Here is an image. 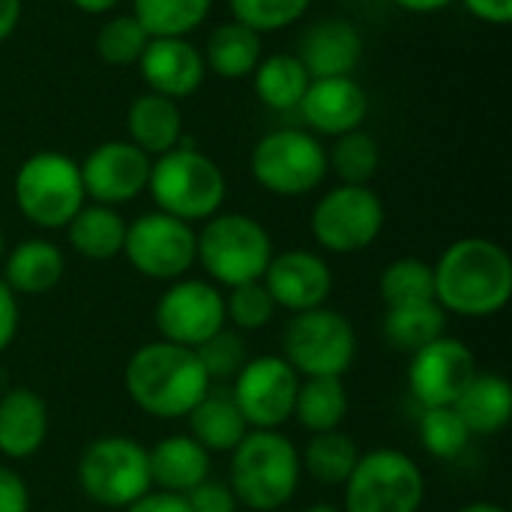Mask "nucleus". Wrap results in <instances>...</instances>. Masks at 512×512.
Listing matches in <instances>:
<instances>
[{"mask_svg": "<svg viewBox=\"0 0 512 512\" xmlns=\"http://www.w3.org/2000/svg\"><path fill=\"white\" fill-rule=\"evenodd\" d=\"M435 303L447 315L492 318L512 297L510 252L489 237H462L432 264Z\"/></svg>", "mask_w": 512, "mask_h": 512, "instance_id": "f257e3e1", "label": "nucleus"}, {"mask_svg": "<svg viewBox=\"0 0 512 512\" xmlns=\"http://www.w3.org/2000/svg\"><path fill=\"white\" fill-rule=\"evenodd\" d=\"M126 396L138 411L156 420H186V414L213 387L192 348L156 339L141 345L123 369Z\"/></svg>", "mask_w": 512, "mask_h": 512, "instance_id": "f03ea898", "label": "nucleus"}, {"mask_svg": "<svg viewBox=\"0 0 512 512\" xmlns=\"http://www.w3.org/2000/svg\"><path fill=\"white\" fill-rule=\"evenodd\" d=\"M228 486L240 507L279 512L300 489V450L279 429H252L231 453Z\"/></svg>", "mask_w": 512, "mask_h": 512, "instance_id": "7ed1b4c3", "label": "nucleus"}, {"mask_svg": "<svg viewBox=\"0 0 512 512\" xmlns=\"http://www.w3.org/2000/svg\"><path fill=\"white\" fill-rule=\"evenodd\" d=\"M147 192L156 210L195 225L222 213L228 183L222 168L207 153L183 141L180 147L153 159Z\"/></svg>", "mask_w": 512, "mask_h": 512, "instance_id": "20e7f679", "label": "nucleus"}, {"mask_svg": "<svg viewBox=\"0 0 512 512\" xmlns=\"http://www.w3.org/2000/svg\"><path fill=\"white\" fill-rule=\"evenodd\" d=\"M273 258L267 228L246 213H216L195 231V264L216 288L261 282Z\"/></svg>", "mask_w": 512, "mask_h": 512, "instance_id": "39448f33", "label": "nucleus"}, {"mask_svg": "<svg viewBox=\"0 0 512 512\" xmlns=\"http://www.w3.org/2000/svg\"><path fill=\"white\" fill-rule=\"evenodd\" d=\"M12 195L18 213L42 231L66 228L87 204L78 162L57 150H39L27 156L15 171Z\"/></svg>", "mask_w": 512, "mask_h": 512, "instance_id": "423d86ee", "label": "nucleus"}, {"mask_svg": "<svg viewBox=\"0 0 512 512\" xmlns=\"http://www.w3.org/2000/svg\"><path fill=\"white\" fill-rule=\"evenodd\" d=\"M75 474L81 492L105 510L123 512L147 492H153L147 447L129 435L93 438L81 450Z\"/></svg>", "mask_w": 512, "mask_h": 512, "instance_id": "0eeeda50", "label": "nucleus"}, {"mask_svg": "<svg viewBox=\"0 0 512 512\" xmlns=\"http://www.w3.org/2000/svg\"><path fill=\"white\" fill-rule=\"evenodd\" d=\"M282 357L300 378H345L357 360V330L330 306L297 312L285 324Z\"/></svg>", "mask_w": 512, "mask_h": 512, "instance_id": "6e6552de", "label": "nucleus"}, {"mask_svg": "<svg viewBox=\"0 0 512 512\" xmlns=\"http://www.w3.org/2000/svg\"><path fill=\"white\" fill-rule=\"evenodd\" d=\"M342 492V512H420L426 477L408 453L378 447L360 453Z\"/></svg>", "mask_w": 512, "mask_h": 512, "instance_id": "1a4fd4ad", "label": "nucleus"}, {"mask_svg": "<svg viewBox=\"0 0 512 512\" xmlns=\"http://www.w3.org/2000/svg\"><path fill=\"white\" fill-rule=\"evenodd\" d=\"M255 183L279 198H297L315 192L327 171V150L318 135L303 129L267 132L249 156Z\"/></svg>", "mask_w": 512, "mask_h": 512, "instance_id": "9d476101", "label": "nucleus"}, {"mask_svg": "<svg viewBox=\"0 0 512 512\" xmlns=\"http://www.w3.org/2000/svg\"><path fill=\"white\" fill-rule=\"evenodd\" d=\"M384 222L387 210L375 189L339 183L315 201L309 231L324 252L357 255L381 237Z\"/></svg>", "mask_w": 512, "mask_h": 512, "instance_id": "9b49d317", "label": "nucleus"}, {"mask_svg": "<svg viewBox=\"0 0 512 512\" xmlns=\"http://www.w3.org/2000/svg\"><path fill=\"white\" fill-rule=\"evenodd\" d=\"M123 258L153 282H177L195 267V228L162 210L141 213L126 225Z\"/></svg>", "mask_w": 512, "mask_h": 512, "instance_id": "f8f14e48", "label": "nucleus"}, {"mask_svg": "<svg viewBox=\"0 0 512 512\" xmlns=\"http://www.w3.org/2000/svg\"><path fill=\"white\" fill-rule=\"evenodd\" d=\"M228 387L249 429H282L294 417L300 375L282 354H261L249 357Z\"/></svg>", "mask_w": 512, "mask_h": 512, "instance_id": "ddd939ff", "label": "nucleus"}, {"mask_svg": "<svg viewBox=\"0 0 512 512\" xmlns=\"http://www.w3.org/2000/svg\"><path fill=\"white\" fill-rule=\"evenodd\" d=\"M153 321L159 339L198 348L216 330L225 327V294L207 279H177L168 282L162 297L156 300Z\"/></svg>", "mask_w": 512, "mask_h": 512, "instance_id": "4468645a", "label": "nucleus"}, {"mask_svg": "<svg viewBox=\"0 0 512 512\" xmlns=\"http://www.w3.org/2000/svg\"><path fill=\"white\" fill-rule=\"evenodd\" d=\"M477 372L480 369H477L474 351L462 339H453L444 333L441 339L411 354L408 393L420 408L456 405V399L465 393V387L471 384Z\"/></svg>", "mask_w": 512, "mask_h": 512, "instance_id": "2eb2a0df", "label": "nucleus"}, {"mask_svg": "<svg viewBox=\"0 0 512 512\" xmlns=\"http://www.w3.org/2000/svg\"><path fill=\"white\" fill-rule=\"evenodd\" d=\"M153 159L138 150L132 141H105L87 153L81 168V183L87 192V201L120 207L126 201H135L141 192H147Z\"/></svg>", "mask_w": 512, "mask_h": 512, "instance_id": "dca6fc26", "label": "nucleus"}, {"mask_svg": "<svg viewBox=\"0 0 512 512\" xmlns=\"http://www.w3.org/2000/svg\"><path fill=\"white\" fill-rule=\"evenodd\" d=\"M261 282L270 291L276 309H288L291 315L327 306L333 294L330 264L312 249L273 252Z\"/></svg>", "mask_w": 512, "mask_h": 512, "instance_id": "f3484780", "label": "nucleus"}, {"mask_svg": "<svg viewBox=\"0 0 512 512\" xmlns=\"http://www.w3.org/2000/svg\"><path fill=\"white\" fill-rule=\"evenodd\" d=\"M297 111L303 114L312 135L339 138L363 126L369 114V96L354 75L312 78Z\"/></svg>", "mask_w": 512, "mask_h": 512, "instance_id": "a211bd4d", "label": "nucleus"}, {"mask_svg": "<svg viewBox=\"0 0 512 512\" xmlns=\"http://www.w3.org/2000/svg\"><path fill=\"white\" fill-rule=\"evenodd\" d=\"M138 72L150 87V93L180 102L198 93L207 66L201 48L192 45L189 39H150L138 60Z\"/></svg>", "mask_w": 512, "mask_h": 512, "instance_id": "6ab92c4d", "label": "nucleus"}, {"mask_svg": "<svg viewBox=\"0 0 512 512\" xmlns=\"http://www.w3.org/2000/svg\"><path fill=\"white\" fill-rule=\"evenodd\" d=\"M363 57V36L345 18H327L312 24L303 39L297 60L309 72V78H339L354 75Z\"/></svg>", "mask_w": 512, "mask_h": 512, "instance_id": "aec40b11", "label": "nucleus"}, {"mask_svg": "<svg viewBox=\"0 0 512 512\" xmlns=\"http://www.w3.org/2000/svg\"><path fill=\"white\" fill-rule=\"evenodd\" d=\"M48 405L30 387H9L0 396V456L24 462L45 447Z\"/></svg>", "mask_w": 512, "mask_h": 512, "instance_id": "412c9836", "label": "nucleus"}, {"mask_svg": "<svg viewBox=\"0 0 512 512\" xmlns=\"http://www.w3.org/2000/svg\"><path fill=\"white\" fill-rule=\"evenodd\" d=\"M66 273L63 249L45 237H27L6 249L0 261V279L15 297H42L60 285Z\"/></svg>", "mask_w": 512, "mask_h": 512, "instance_id": "4be33fe9", "label": "nucleus"}, {"mask_svg": "<svg viewBox=\"0 0 512 512\" xmlns=\"http://www.w3.org/2000/svg\"><path fill=\"white\" fill-rule=\"evenodd\" d=\"M150 483L156 492L186 498L210 477V453L192 435H168L147 447Z\"/></svg>", "mask_w": 512, "mask_h": 512, "instance_id": "5701e85b", "label": "nucleus"}, {"mask_svg": "<svg viewBox=\"0 0 512 512\" xmlns=\"http://www.w3.org/2000/svg\"><path fill=\"white\" fill-rule=\"evenodd\" d=\"M186 423H189L186 435H192L210 456L231 453L252 432L231 396V387L225 384H213L204 393V399L186 414Z\"/></svg>", "mask_w": 512, "mask_h": 512, "instance_id": "b1692460", "label": "nucleus"}, {"mask_svg": "<svg viewBox=\"0 0 512 512\" xmlns=\"http://www.w3.org/2000/svg\"><path fill=\"white\" fill-rule=\"evenodd\" d=\"M129 141L150 159L183 144V114L180 105L159 93H141L126 111Z\"/></svg>", "mask_w": 512, "mask_h": 512, "instance_id": "393cba45", "label": "nucleus"}, {"mask_svg": "<svg viewBox=\"0 0 512 512\" xmlns=\"http://www.w3.org/2000/svg\"><path fill=\"white\" fill-rule=\"evenodd\" d=\"M456 414L471 435H498L510 426L512 387L504 375L477 372L465 393L456 399Z\"/></svg>", "mask_w": 512, "mask_h": 512, "instance_id": "a878e982", "label": "nucleus"}, {"mask_svg": "<svg viewBox=\"0 0 512 512\" xmlns=\"http://www.w3.org/2000/svg\"><path fill=\"white\" fill-rule=\"evenodd\" d=\"M126 225L129 222L120 216L117 207L87 201L63 231H66V240L75 255H81L87 261H111V258L123 255Z\"/></svg>", "mask_w": 512, "mask_h": 512, "instance_id": "bb28decb", "label": "nucleus"}, {"mask_svg": "<svg viewBox=\"0 0 512 512\" xmlns=\"http://www.w3.org/2000/svg\"><path fill=\"white\" fill-rule=\"evenodd\" d=\"M201 57H204L207 72L219 78H228V81L249 78L255 66L261 63V33L243 27L240 21H225L207 36Z\"/></svg>", "mask_w": 512, "mask_h": 512, "instance_id": "cd10ccee", "label": "nucleus"}, {"mask_svg": "<svg viewBox=\"0 0 512 512\" xmlns=\"http://www.w3.org/2000/svg\"><path fill=\"white\" fill-rule=\"evenodd\" d=\"M348 414V390L342 378H300L294 417L309 435L336 432Z\"/></svg>", "mask_w": 512, "mask_h": 512, "instance_id": "c85d7f7f", "label": "nucleus"}, {"mask_svg": "<svg viewBox=\"0 0 512 512\" xmlns=\"http://www.w3.org/2000/svg\"><path fill=\"white\" fill-rule=\"evenodd\" d=\"M381 333L390 348L411 357L414 351L426 348L429 342H435L447 333V312L435 300L417 303V306L384 309Z\"/></svg>", "mask_w": 512, "mask_h": 512, "instance_id": "c756f323", "label": "nucleus"}, {"mask_svg": "<svg viewBox=\"0 0 512 512\" xmlns=\"http://www.w3.org/2000/svg\"><path fill=\"white\" fill-rule=\"evenodd\" d=\"M309 72L297 60V54H270L261 57V63L252 72L255 96L270 108V111H297L306 87H309Z\"/></svg>", "mask_w": 512, "mask_h": 512, "instance_id": "7c9ffc66", "label": "nucleus"}, {"mask_svg": "<svg viewBox=\"0 0 512 512\" xmlns=\"http://www.w3.org/2000/svg\"><path fill=\"white\" fill-rule=\"evenodd\" d=\"M210 9L213 0H132V18L150 39H186Z\"/></svg>", "mask_w": 512, "mask_h": 512, "instance_id": "2f4dec72", "label": "nucleus"}, {"mask_svg": "<svg viewBox=\"0 0 512 512\" xmlns=\"http://www.w3.org/2000/svg\"><path fill=\"white\" fill-rule=\"evenodd\" d=\"M360 459V447L342 429L312 435L306 450L300 453V468L321 486H345L354 465Z\"/></svg>", "mask_w": 512, "mask_h": 512, "instance_id": "473e14b6", "label": "nucleus"}, {"mask_svg": "<svg viewBox=\"0 0 512 512\" xmlns=\"http://www.w3.org/2000/svg\"><path fill=\"white\" fill-rule=\"evenodd\" d=\"M378 294L384 309L417 306L435 300V273L432 264L423 258H396L384 267L378 279Z\"/></svg>", "mask_w": 512, "mask_h": 512, "instance_id": "72a5a7b5", "label": "nucleus"}, {"mask_svg": "<svg viewBox=\"0 0 512 512\" xmlns=\"http://www.w3.org/2000/svg\"><path fill=\"white\" fill-rule=\"evenodd\" d=\"M378 165H381V147L363 129L339 135L327 150V171H333L345 186H369L372 177L378 174Z\"/></svg>", "mask_w": 512, "mask_h": 512, "instance_id": "f704fd0d", "label": "nucleus"}, {"mask_svg": "<svg viewBox=\"0 0 512 512\" xmlns=\"http://www.w3.org/2000/svg\"><path fill=\"white\" fill-rule=\"evenodd\" d=\"M417 435H420V444L423 450L432 456V459H441V462H453L459 459L468 444H471V432L468 426L462 423V417L456 414L453 405H441V408H420V417H417Z\"/></svg>", "mask_w": 512, "mask_h": 512, "instance_id": "c9c22d12", "label": "nucleus"}, {"mask_svg": "<svg viewBox=\"0 0 512 512\" xmlns=\"http://www.w3.org/2000/svg\"><path fill=\"white\" fill-rule=\"evenodd\" d=\"M192 351L198 354V363L204 366V375L210 378V384H225V387L240 375V369L249 360L243 333H237L228 324Z\"/></svg>", "mask_w": 512, "mask_h": 512, "instance_id": "e433bc0d", "label": "nucleus"}, {"mask_svg": "<svg viewBox=\"0 0 512 512\" xmlns=\"http://www.w3.org/2000/svg\"><path fill=\"white\" fill-rule=\"evenodd\" d=\"M147 42V30L132 15H114L96 33V54L108 66H138Z\"/></svg>", "mask_w": 512, "mask_h": 512, "instance_id": "4c0bfd02", "label": "nucleus"}, {"mask_svg": "<svg viewBox=\"0 0 512 512\" xmlns=\"http://www.w3.org/2000/svg\"><path fill=\"white\" fill-rule=\"evenodd\" d=\"M276 315V303L264 282H246L237 288H228L225 294V324L237 333H258L264 330Z\"/></svg>", "mask_w": 512, "mask_h": 512, "instance_id": "58836bf2", "label": "nucleus"}, {"mask_svg": "<svg viewBox=\"0 0 512 512\" xmlns=\"http://www.w3.org/2000/svg\"><path fill=\"white\" fill-rule=\"evenodd\" d=\"M309 3L312 0H228L231 21H240L255 33H276L297 24Z\"/></svg>", "mask_w": 512, "mask_h": 512, "instance_id": "ea45409f", "label": "nucleus"}, {"mask_svg": "<svg viewBox=\"0 0 512 512\" xmlns=\"http://www.w3.org/2000/svg\"><path fill=\"white\" fill-rule=\"evenodd\" d=\"M186 504H189V510L192 512H237L240 510V504H237V498H234L231 486H228V483H222V480H213V477H207L201 486H195V489L186 495Z\"/></svg>", "mask_w": 512, "mask_h": 512, "instance_id": "a19ab883", "label": "nucleus"}, {"mask_svg": "<svg viewBox=\"0 0 512 512\" xmlns=\"http://www.w3.org/2000/svg\"><path fill=\"white\" fill-rule=\"evenodd\" d=\"M0 512H30V489L24 477L0 465Z\"/></svg>", "mask_w": 512, "mask_h": 512, "instance_id": "79ce46f5", "label": "nucleus"}, {"mask_svg": "<svg viewBox=\"0 0 512 512\" xmlns=\"http://www.w3.org/2000/svg\"><path fill=\"white\" fill-rule=\"evenodd\" d=\"M18 324H21V306L18 297L9 291V285L0 279V354L12 348L15 336H18Z\"/></svg>", "mask_w": 512, "mask_h": 512, "instance_id": "37998d69", "label": "nucleus"}, {"mask_svg": "<svg viewBox=\"0 0 512 512\" xmlns=\"http://www.w3.org/2000/svg\"><path fill=\"white\" fill-rule=\"evenodd\" d=\"M465 9L486 21V24H498V27H507L512 21V0H462Z\"/></svg>", "mask_w": 512, "mask_h": 512, "instance_id": "c03bdc74", "label": "nucleus"}, {"mask_svg": "<svg viewBox=\"0 0 512 512\" xmlns=\"http://www.w3.org/2000/svg\"><path fill=\"white\" fill-rule=\"evenodd\" d=\"M123 512H192L186 498L180 495H168V492H147L141 501H135L132 507H126Z\"/></svg>", "mask_w": 512, "mask_h": 512, "instance_id": "a18cd8bd", "label": "nucleus"}, {"mask_svg": "<svg viewBox=\"0 0 512 512\" xmlns=\"http://www.w3.org/2000/svg\"><path fill=\"white\" fill-rule=\"evenodd\" d=\"M21 21V0H0V42L15 33Z\"/></svg>", "mask_w": 512, "mask_h": 512, "instance_id": "49530a36", "label": "nucleus"}, {"mask_svg": "<svg viewBox=\"0 0 512 512\" xmlns=\"http://www.w3.org/2000/svg\"><path fill=\"white\" fill-rule=\"evenodd\" d=\"M399 9L405 12H417V15H426V12H438V9H447L453 0H393Z\"/></svg>", "mask_w": 512, "mask_h": 512, "instance_id": "de8ad7c7", "label": "nucleus"}, {"mask_svg": "<svg viewBox=\"0 0 512 512\" xmlns=\"http://www.w3.org/2000/svg\"><path fill=\"white\" fill-rule=\"evenodd\" d=\"M75 9H81V12H87V15H105V12H111L120 0H69Z\"/></svg>", "mask_w": 512, "mask_h": 512, "instance_id": "09e8293b", "label": "nucleus"}, {"mask_svg": "<svg viewBox=\"0 0 512 512\" xmlns=\"http://www.w3.org/2000/svg\"><path fill=\"white\" fill-rule=\"evenodd\" d=\"M456 512H507L501 504H492V501H474V504H465L462 510Z\"/></svg>", "mask_w": 512, "mask_h": 512, "instance_id": "8fccbe9b", "label": "nucleus"}, {"mask_svg": "<svg viewBox=\"0 0 512 512\" xmlns=\"http://www.w3.org/2000/svg\"><path fill=\"white\" fill-rule=\"evenodd\" d=\"M303 512H342V507H336V504H312Z\"/></svg>", "mask_w": 512, "mask_h": 512, "instance_id": "3c124183", "label": "nucleus"}, {"mask_svg": "<svg viewBox=\"0 0 512 512\" xmlns=\"http://www.w3.org/2000/svg\"><path fill=\"white\" fill-rule=\"evenodd\" d=\"M3 255H6V237H3V228H0V261H3Z\"/></svg>", "mask_w": 512, "mask_h": 512, "instance_id": "603ef678", "label": "nucleus"}]
</instances>
